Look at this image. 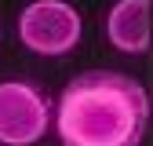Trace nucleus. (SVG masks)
<instances>
[{"label": "nucleus", "mask_w": 153, "mask_h": 146, "mask_svg": "<svg viewBox=\"0 0 153 146\" xmlns=\"http://www.w3.org/2000/svg\"><path fill=\"white\" fill-rule=\"evenodd\" d=\"M51 128V102L26 80L0 84V146H33Z\"/></svg>", "instance_id": "obj_3"}, {"label": "nucleus", "mask_w": 153, "mask_h": 146, "mask_svg": "<svg viewBox=\"0 0 153 146\" xmlns=\"http://www.w3.org/2000/svg\"><path fill=\"white\" fill-rule=\"evenodd\" d=\"M62 146H142L149 124L146 88L117 69L76 73L51 110Z\"/></svg>", "instance_id": "obj_1"}, {"label": "nucleus", "mask_w": 153, "mask_h": 146, "mask_svg": "<svg viewBox=\"0 0 153 146\" xmlns=\"http://www.w3.org/2000/svg\"><path fill=\"white\" fill-rule=\"evenodd\" d=\"M15 29L26 51L44 55V59H59V55H69L80 44L84 22L69 0H33L18 11Z\"/></svg>", "instance_id": "obj_2"}, {"label": "nucleus", "mask_w": 153, "mask_h": 146, "mask_svg": "<svg viewBox=\"0 0 153 146\" xmlns=\"http://www.w3.org/2000/svg\"><path fill=\"white\" fill-rule=\"evenodd\" d=\"M106 40L120 55L149 51V0H117L106 15Z\"/></svg>", "instance_id": "obj_4"}]
</instances>
